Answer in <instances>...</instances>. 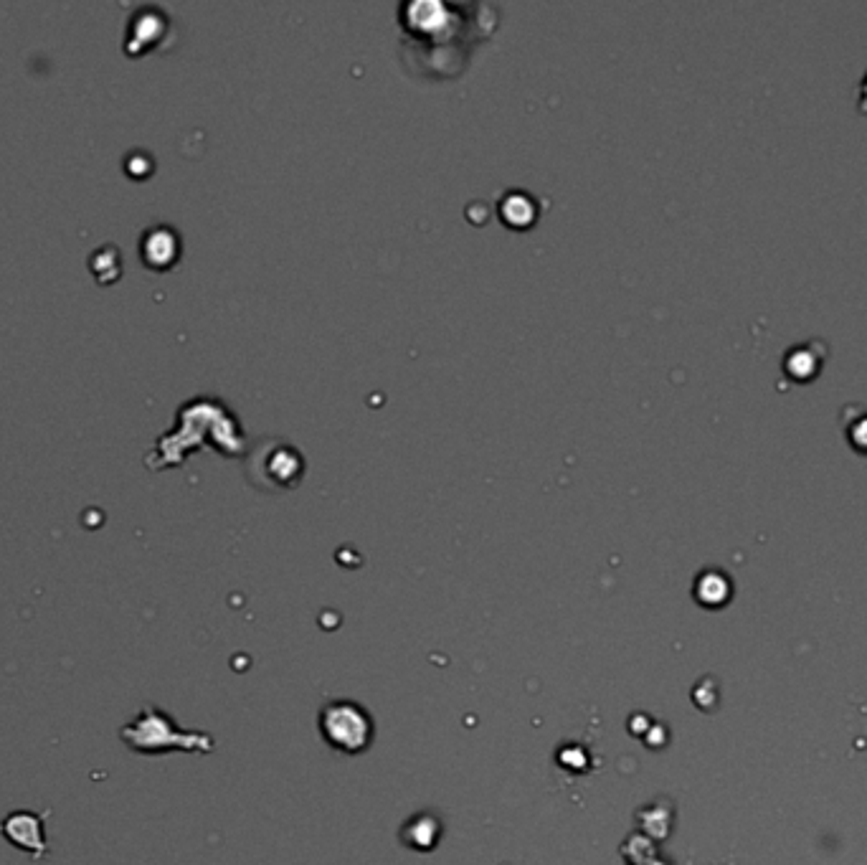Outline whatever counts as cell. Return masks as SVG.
<instances>
[{
  "instance_id": "1",
  "label": "cell",
  "mask_w": 867,
  "mask_h": 865,
  "mask_svg": "<svg viewBox=\"0 0 867 865\" xmlns=\"http://www.w3.org/2000/svg\"><path fill=\"white\" fill-rule=\"evenodd\" d=\"M125 744L130 749L140 751V754H158V751L168 749H183V751H211L213 741L203 734H186V731L175 729L173 718L160 713L158 708L148 706L137 716L135 721L127 723L120 731Z\"/></svg>"
},
{
  "instance_id": "2",
  "label": "cell",
  "mask_w": 867,
  "mask_h": 865,
  "mask_svg": "<svg viewBox=\"0 0 867 865\" xmlns=\"http://www.w3.org/2000/svg\"><path fill=\"white\" fill-rule=\"evenodd\" d=\"M320 729L328 744L345 754L363 751L371 744L373 736V723L368 713L350 701H335L322 708Z\"/></svg>"
},
{
  "instance_id": "3",
  "label": "cell",
  "mask_w": 867,
  "mask_h": 865,
  "mask_svg": "<svg viewBox=\"0 0 867 865\" xmlns=\"http://www.w3.org/2000/svg\"><path fill=\"white\" fill-rule=\"evenodd\" d=\"M0 835L16 848L28 850L33 858H44L46 853V838L41 817L31 815V812H13L11 817L3 820L0 825Z\"/></svg>"
},
{
  "instance_id": "4",
  "label": "cell",
  "mask_w": 867,
  "mask_h": 865,
  "mask_svg": "<svg viewBox=\"0 0 867 865\" xmlns=\"http://www.w3.org/2000/svg\"><path fill=\"white\" fill-rule=\"evenodd\" d=\"M784 366H786V373H791L797 381H807V378H812L814 373L819 371V366H822V356H814L812 343H802L791 353H786Z\"/></svg>"
},
{
  "instance_id": "5",
  "label": "cell",
  "mask_w": 867,
  "mask_h": 865,
  "mask_svg": "<svg viewBox=\"0 0 867 865\" xmlns=\"http://www.w3.org/2000/svg\"><path fill=\"white\" fill-rule=\"evenodd\" d=\"M847 439L855 444V449H860V452H867V414H862L860 419H855V422L847 424Z\"/></svg>"
},
{
  "instance_id": "6",
  "label": "cell",
  "mask_w": 867,
  "mask_h": 865,
  "mask_svg": "<svg viewBox=\"0 0 867 865\" xmlns=\"http://www.w3.org/2000/svg\"><path fill=\"white\" fill-rule=\"evenodd\" d=\"M860 112H867V74L860 82Z\"/></svg>"
}]
</instances>
